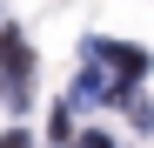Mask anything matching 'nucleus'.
I'll use <instances>...</instances> for the list:
<instances>
[{"label": "nucleus", "mask_w": 154, "mask_h": 148, "mask_svg": "<svg viewBox=\"0 0 154 148\" xmlns=\"http://www.w3.org/2000/svg\"><path fill=\"white\" fill-rule=\"evenodd\" d=\"M0 148H34V141H27V128H7V135H0Z\"/></svg>", "instance_id": "obj_2"}, {"label": "nucleus", "mask_w": 154, "mask_h": 148, "mask_svg": "<svg viewBox=\"0 0 154 148\" xmlns=\"http://www.w3.org/2000/svg\"><path fill=\"white\" fill-rule=\"evenodd\" d=\"M87 54H94V61H107V67L121 74V88L147 74V54H141V47H114V40H87Z\"/></svg>", "instance_id": "obj_1"}, {"label": "nucleus", "mask_w": 154, "mask_h": 148, "mask_svg": "<svg viewBox=\"0 0 154 148\" xmlns=\"http://www.w3.org/2000/svg\"><path fill=\"white\" fill-rule=\"evenodd\" d=\"M74 148H114V141H107V135L94 128V135H81V141H74Z\"/></svg>", "instance_id": "obj_3"}, {"label": "nucleus", "mask_w": 154, "mask_h": 148, "mask_svg": "<svg viewBox=\"0 0 154 148\" xmlns=\"http://www.w3.org/2000/svg\"><path fill=\"white\" fill-rule=\"evenodd\" d=\"M0 101H14V74H7V61H0Z\"/></svg>", "instance_id": "obj_4"}]
</instances>
